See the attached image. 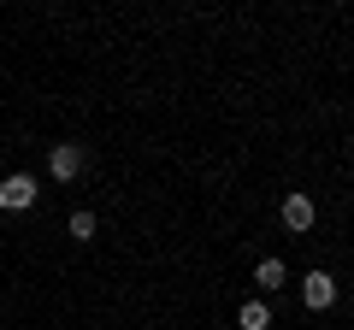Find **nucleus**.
<instances>
[{"mask_svg": "<svg viewBox=\"0 0 354 330\" xmlns=\"http://www.w3.org/2000/svg\"><path fill=\"white\" fill-rule=\"evenodd\" d=\"M71 236L77 242H95V213H71Z\"/></svg>", "mask_w": 354, "mask_h": 330, "instance_id": "7", "label": "nucleus"}, {"mask_svg": "<svg viewBox=\"0 0 354 330\" xmlns=\"http://www.w3.org/2000/svg\"><path fill=\"white\" fill-rule=\"evenodd\" d=\"M0 206H6V213H24V206H36V177L12 171V177L0 183Z\"/></svg>", "mask_w": 354, "mask_h": 330, "instance_id": "1", "label": "nucleus"}, {"mask_svg": "<svg viewBox=\"0 0 354 330\" xmlns=\"http://www.w3.org/2000/svg\"><path fill=\"white\" fill-rule=\"evenodd\" d=\"M301 301L325 313V307L337 301V278H330V271H307V278H301Z\"/></svg>", "mask_w": 354, "mask_h": 330, "instance_id": "2", "label": "nucleus"}, {"mask_svg": "<svg viewBox=\"0 0 354 330\" xmlns=\"http://www.w3.org/2000/svg\"><path fill=\"white\" fill-rule=\"evenodd\" d=\"M254 283H260V289H283V283H290V271H283V260H260V271H254Z\"/></svg>", "mask_w": 354, "mask_h": 330, "instance_id": "6", "label": "nucleus"}, {"mask_svg": "<svg viewBox=\"0 0 354 330\" xmlns=\"http://www.w3.org/2000/svg\"><path fill=\"white\" fill-rule=\"evenodd\" d=\"M283 224L307 230V224H313V201H307V195H290V201H283Z\"/></svg>", "mask_w": 354, "mask_h": 330, "instance_id": "4", "label": "nucleus"}, {"mask_svg": "<svg viewBox=\"0 0 354 330\" xmlns=\"http://www.w3.org/2000/svg\"><path fill=\"white\" fill-rule=\"evenodd\" d=\"M48 165H53V177H59V183H71L77 171H83V148H77V142H59V148L48 153Z\"/></svg>", "mask_w": 354, "mask_h": 330, "instance_id": "3", "label": "nucleus"}, {"mask_svg": "<svg viewBox=\"0 0 354 330\" xmlns=\"http://www.w3.org/2000/svg\"><path fill=\"white\" fill-rule=\"evenodd\" d=\"M236 324H242V330H266V324H272V307H266V301H242Z\"/></svg>", "mask_w": 354, "mask_h": 330, "instance_id": "5", "label": "nucleus"}]
</instances>
